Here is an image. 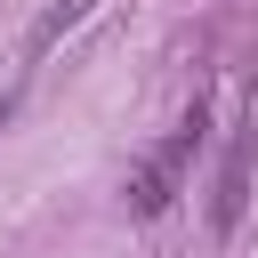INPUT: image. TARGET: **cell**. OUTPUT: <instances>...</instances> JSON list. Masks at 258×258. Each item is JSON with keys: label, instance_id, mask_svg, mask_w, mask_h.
I'll use <instances>...</instances> for the list:
<instances>
[{"label": "cell", "instance_id": "obj_4", "mask_svg": "<svg viewBox=\"0 0 258 258\" xmlns=\"http://www.w3.org/2000/svg\"><path fill=\"white\" fill-rule=\"evenodd\" d=\"M8 113H16V89H0V129H8Z\"/></svg>", "mask_w": 258, "mask_h": 258}, {"label": "cell", "instance_id": "obj_5", "mask_svg": "<svg viewBox=\"0 0 258 258\" xmlns=\"http://www.w3.org/2000/svg\"><path fill=\"white\" fill-rule=\"evenodd\" d=\"M250 113H258V81H250Z\"/></svg>", "mask_w": 258, "mask_h": 258}, {"label": "cell", "instance_id": "obj_2", "mask_svg": "<svg viewBox=\"0 0 258 258\" xmlns=\"http://www.w3.org/2000/svg\"><path fill=\"white\" fill-rule=\"evenodd\" d=\"M250 161H258V113H250V129H234V145H226V161H218V194H210V234H218V242L242 234V210H250Z\"/></svg>", "mask_w": 258, "mask_h": 258}, {"label": "cell", "instance_id": "obj_3", "mask_svg": "<svg viewBox=\"0 0 258 258\" xmlns=\"http://www.w3.org/2000/svg\"><path fill=\"white\" fill-rule=\"evenodd\" d=\"M97 8H105V0H48V8L32 16V32H24V64H40V56H48V48L64 40V32H81V24L97 16Z\"/></svg>", "mask_w": 258, "mask_h": 258}, {"label": "cell", "instance_id": "obj_1", "mask_svg": "<svg viewBox=\"0 0 258 258\" xmlns=\"http://www.w3.org/2000/svg\"><path fill=\"white\" fill-rule=\"evenodd\" d=\"M202 137H210V97H194V113L153 145V153H137V169H129V218H161L177 194H185V169H194V153H202Z\"/></svg>", "mask_w": 258, "mask_h": 258}]
</instances>
